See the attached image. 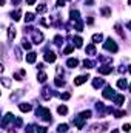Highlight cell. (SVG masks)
<instances>
[{"mask_svg":"<svg viewBox=\"0 0 131 133\" xmlns=\"http://www.w3.org/2000/svg\"><path fill=\"white\" fill-rule=\"evenodd\" d=\"M37 116H40L42 119H45V121H49L51 122V113H49V110L48 108H43V107H40V108H37Z\"/></svg>","mask_w":131,"mask_h":133,"instance_id":"cell-1","label":"cell"},{"mask_svg":"<svg viewBox=\"0 0 131 133\" xmlns=\"http://www.w3.org/2000/svg\"><path fill=\"white\" fill-rule=\"evenodd\" d=\"M103 47H105V50H108V51H113V53H116L117 51V45H116V42L111 39H106V42L103 43Z\"/></svg>","mask_w":131,"mask_h":133,"instance_id":"cell-2","label":"cell"},{"mask_svg":"<svg viewBox=\"0 0 131 133\" xmlns=\"http://www.w3.org/2000/svg\"><path fill=\"white\" fill-rule=\"evenodd\" d=\"M102 96H103L105 99H111V98L114 99V96H116V93H114V90L111 88L109 85H106V87H105V90H103V93H102Z\"/></svg>","mask_w":131,"mask_h":133,"instance_id":"cell-3","label":"cell"},{"mask_svg":"<svg viewBox=\"0 0 131 133\" xmlns=\"http://www.w3.org/2000/svg\"><path fill=\"white\" fill-rule=\"evenodd\" d=\"M32 40H34V43H42V40H43V34H42L40 31L32 33Z\"/></svg>","mask_w":131,"mask_h":133,"instance_id":"cell-4","label":"cell"},{"mask_svg":"<svg viewBox=\"0 0 131 133\" xmlns=\"http://www.w3.org/2000/svg\"><path fill=\"white\" fill-rule=\"evenodd\" d=\"M86 79H89V76H77L76 79H74V85H82V84H85L86 82Z\"/></svg>","mask_w":131,"mask_h":133,"instance_id":"cell-5","label":"cell"},{"mask_svg":"<svg viewBox=\"0 0 131 133\" xmlns=\"http://www.w3.org/2000/svg\"><path fill=\"white\" fill-rule=\"evenodd\" d=\"M111 71H113V68H111L109 65H103V67L99 68V73H100V74H109Z\"/></svg>","mask_w":131,"mask_h":133,"instance_id":"cell-6","label":"cell"},{"mask_svg":"<svg viewBox=\"0 0 131 133\" xmlns=\"http://www.w3.org/2000/svg\"><path fill=\"white\" fill-rule=\"evenodd\" d=\"M123 102H125L123 94H116V96H114V104H116V105H122Z\"/></svg>","mask_w":131,"mask_h":133,"instance_id":"cell-7","label":"cell"},{"mask_svg":"<svg viewBox=\"0 0 131 133\" xmlns=\"http://www.w3.org/2000/svg\"><path fill=\"white\" fill-rule=\"evenodd\" d=\"M45 61H46V62H54V61H55V54H54L52 51H48V53L45 54Z\"/></svg>","mask_w":131,"mask_h":133,"instance_id":"cell-8","label":"cell"},{"mask_svg":"<svg viewBox=\"0 0 131 133\" xmlns=\"http://www.w3.org/2000/svg\"><path fill=\"white\" fill-rule=\"evenodd\" d=\"M11 119H14V115H12V113H8V115L3 118V121H2V125H3V127H6V124H8Z\"/></svg>","mask_w":131,"mask_h":133,"instance_id":"cell-9","label":"cell"},{"mask_svg":"<svg viewBox=\"0 0 131 133\" xmlns=\"http://www.w3.org/2000/svg\"><path fill=\"white\" fill-rule=\"evenodd\" d=\"M74 124H76L79 128H83V125H85V119L80 116V118H76V119H74Z\"/></svg>","mask_w":131,"mask_h":133,"instance_id":"cell-10","label":"cell"},{"mask_svg":"<svg viewBox=\"0 0 131 133\" xmlns=\"http://www.w3.org/2000/svg\"><path fill=\"white\" fill-rule=\"evenodd\" d=\"M35 57H37V54L31 51V53L26 56V62H28V64H32V62H35Z\"/></svg>","mask_w":131,"mask_h":133,"instance_id":"cell-11","label":"cell"},{"mask_svg":"<svg viewBox=\"0 0 131 133\" xmlns=\"http://www.w3.org/2000/svg\"><path fill=\"white\" fill-rule=\"evenodd\" d=\"M66 65H68L69 68H76V67L79 65V61H77V59H68Z\"/></svg>","mask_w":131,"mask_h":133,"instance_id":"cell-12","label":"cell"},{"mask_svg":"<svg viewBox=\"0 0 131 133\" xmlns=\"http://www.w3.org/2000/svg\"><path fill=\"white\" fill-rule=\"evenodd\" d=\"M71 19H72L74 22H79V20H80V17H79V11L71 9Z\"/></svg>","mask_w":131,"mask_h":133,"instance_id":"cell-13","label":"cell"},{"mask_svg":"<svg viewBox=\"0 0 131 133\" xmlns=\"http://www.w3.org/2000/svg\"><path fill=\"white\" fill-rule=\"evenodd\" d=\"M105 82H103V79H94V81H92V87H94V88H99V87H102Z\"/></svg>","mask_w":131,"mask_h":133,"instance_id":"cell-14","label":"cell"},{"mask_svg":"<svg viewBox=\"0 0 131 133\" xmlns=\"http://www.w3.org/2000/svg\"><path fill=\"white\" fill-rule=\"evenodd\" d=\"M126 85H128V84H126V79H119V81H117V87H119L120 90H125Z\"/></svg>","mask_w":131,"mask_h":133,"instance_id":"cell-15","label":"cell"},{"mask_svg":"<svg viewBox=\"0 0 131 133\" xmlns=\"http://www.w3.org/2000/svg\"><path fill=\"white\" fill-rule=\"evenodd\" d=\"M14 37H15V28H12V26H11V28H8V39H9V40H12Z\"/></svg>","mask_w":131,"mask_h":133,"instance_id":"cell-16","label":"cell"},{"mask_svg":"<svg viewBox=\"0 0 131 133\" xmlns=\"http://www.w3.org/2000/svg\"><path fill=\"white\" fill-rule=\"evenodd\" d=\"M57 131H59V133H66V131H68V124H60V125L57 127Z\"/></svg>","mask_w":131,"mask_h":133,"instance_id":"cell-17","label":"cell"},{"mask_svg":"<svg viewBox=\"0 0 131 133\" xmlns=\"http://www.w3.org/2000/svg\"><path fill=\"white\" fill-rule=\"evenodd\" d=\"M102 39H103V36H102L100 33L92 36V42H94V43H99V42H102Z\"/></svg>","mask_w":131,"mask_h":133,"instance_id":"cell-18","label":"cell"},{"mask_svg":"<svg viewBox=\"0 0 131 133\" xmlns=\"http://www.w3.org/2000/svg\"><path fill=\"white\" fill-rule=\"evenodd\" d=\"M72 42L76 43V47H77V48H80V47H82V42H83V40H82V37L76 36V37H74V39H72Z\"/></svg>","mask_w":131,"mask_h":133,"instance_id":"cell-19","label":"cell"},{"mask_svg":"<svg viewBox=\"0 0 131 133\" xmlns=\"http://www.w3.org/2000/svg\"><path fill=\"white\" fill-rule=\"evenodd\" d=\"M18 108H20L22 111H29V110H31V105L23 102V104H20V105H18Z\"/></svg>","mask_w":131,"mask_h":133,"instance_id":"cell-20","label":"cell"},{"mask_svg":"<svg viewBox=\"0 0 131 133\" xmlns=\"http://www.w3.org/2000/svg\"><path fill=\"white\" fill-rule=\"evenodd\" d=\"M11 16H12V19H14V20H20V16H22V12L17 9V11H14Z\"/></svg>","mask_w":131,"mask_h":133,"instance_id":"cell-21","label":"cell"},{"mask_svg":"<svg viewBox=\"0 0 131 133\" xmlns=\"http://www.w3.org/2000/svg\"><path fill=\"white\" fill-rule=\"evenodd\" d=\"M86 53H88V54H96L94 45H88V47H86Z\"/></svg>","mask_w":131,"mask_h":133,"instance_id":"cell-22","label":"cell"},{"mask_svg":"<svg viewBox=\"0 0 131 133\" xmlns=\"http://www.w3.org/2000/svg\"><path fill=\"white\" fill-rule=\"evenodd\" d=\"M57 111L60 113V115H66V113H68V108H66L65 105H60V107L57 108Z\"/></svg>","mask_w":131,"mask_h":133,"instance_id":"cell-23","label":"cell"},{"mask_svg":"<svg viewBox=\"0 0 131 133\" xmlns=\"http://www.w3.org/2000/svg\"><path fill=\"white\" fill-rule=\"evenodd\" d=\"M83 67L85 68H92V67H94V62H91V61H83Z\"/></svg>","mask_w":131,"mask_h":133,"instance_id":"cell-24","label":"cell"},{"mask_svg":"<svg viewBox=\"0 0 131 133\" xmlns=\"http://www.w3.org/2000/svg\"><path fill=\"white\" fill-rule=\"evenodd\" d=\"M37 79H39V82H45L46 81V74L42 71V73H39V76H37Z\"/></svg>","mask_w":131,"mask_h":133,"instance_id":"cell-25","label":"cell"},{"mask_svg":"<svg viewBox=\"0 0 131 133\" xmlns=\"http://www.w3.org/2000/svg\"><path fill=\"white\" fill-rule=\"evenodd\" d=\"M25 20H26V22H32V20H34V14L26 12V14H25Z\"/></svg>","mask_w":131,"mask_h":133,"instance_id":"cell-26","label":"cell"},{"mask_svg":"<svg viewBox=\"0 0 131 133\" xmlns=\"http://www.w3.org/2000/svg\"><path fill=\"white\" fill-rule=\"evenodd\" d=\"M83 119H88V118H91V110H86V111H82V115H80Z\"/></svg>","mask_w":131,"mask_h":133,"instance_id":"cell-27","label":"cell"},{"mask_svg":"<svg viewBox=\"0 0 131 133\" xmlns=\"http://www.w3.org/2000/svg\"><path fill=\"white\" fill-rule=\"evenodd\" d=\"M109 14H111V9L109 8H102V16L103 17H108Z\"/></svg>","mask_w":131,"mask_h":133,"instance_id":"cell-28","label":"cell"},{"mask_svg":"<svg viewBox=\"0 0 131 133\" xmlns=\"http://www.w3.org/2000/svg\"><path fill=\"white\" fill-rule=\"evenodd\" d=\"M55 85H57V87H63L65 85V81L60 79V78H55Z\"/></svg>","mask_w":131,"mask_h":133,"instance_id":"cell-29","label":"cell"},{"mask_svg":"<svg viewBox=\"0 0 131 133\" xmlns=\"http://www.w3.org/2000/svg\"><path fill=\"white\" fill-rule=\"evenodd\" d=\"M46 9H48V8H46V5H39V6H37V12H40V14H42V12H45Z\"/></svg>","mask_w":131,"mask_h":133,"instance_id":"cell-30","label":"cell"},{"mask_svg":"<svg viewBox=\"0 0 131 133\" xmlns=\"http://www.w3.org/2000/svg\"><path fill=\"white\" fill-rule=\"evenodd\" d=\"M22 47H23L25 50H31V43H29V42H26L25 39H23V42H22Z\"/></svg>","mask_w":131,"mask_h":133,"instance_id":"cell-31","label":"cell"},{"mask_svg":"<svg viewBox=\"0 0 131 133\" xmlns=\"http://www.w3.org/2000/svg\"><path fill=\"white\" fill-rule=\"evenodd\" d=\"M72 50H74V47H66V48L63 50V54H69Z\"/></svg>","mask_w":131,"mask_h":133,"instance_id":"cell-32","label":"cell"},{"mask_svg":"<svg viewBox=\"0 0 131 133\" xmlns=\"http://www.w3.org/2000/svg\"><path fill=\"white\" fill-rule=\"evenodd\" d=\"M14 51H15V57H17L18 61H20V59H22V54H20V50H18V48H15Z\"/></svg>","mask_w":131,"mask_h":133,"instance_id":"cell-33","label":"cell"},{"mask_svg":"<svg viewBox=\"0 0 131 133\" xmlns=\"http://www.w3.org/2000/svg\"><path fill=\"white\" fill-rule=\"evenodd\" d=\"M60 98L66 101V99H69V98H71V94H69V93H63V94H60Z\"/></svg>","mask_w":131,"mask_h":133,"instance_id":"cell-34","label":"cell"},{"mask_svg":"<svg viewBox=\"0 0 131 133\" xmlns=\"http://www.w3.org/2000/svg\"><path fill=\"white\" fill-rule=\"evenodd\" d=\"M35 130H37V133H46V128L45 127H37Z\"/></svg>","mask_w":131,"mask_h":133,"instance_id":"cell-35","label":"cell"},{"mask_svg":"<svg viewBox=\"0 0 131 133\" xmlns=\"http://www.w3.org/2000/svg\"><path fill=\"white\" fill-rule=\"evenodd\" d=\"M122 128H123V131H129V130H131V125H129V124H125Z\"/></svg>","mask_w":131,"mask_h":133,"instance_id":"cell-36","label":"cell"},{"mask_svg":"<svg viewBox=\"0 0 131 133\" xmlns=\"http://www.w3.org/2000/svg\"><path fill=\"white\" fill-rule=\"evenodd\" d=\"M57 6H59V8L65 6V0H57Z\"/></svg>","mask_w":131,"mask_h":133,"instance_id":"cell-37","label":"cell"},{"mask_svg":"<svg viewBox=\"0 0 131 133\" xmlns=\"http://www.w3.org/2000/svg\"><path fill=\"white\" fill-rule=\"evenodd\" d=\"M32 131H34V127L32 125H28L26 127V133H32Z\"/></svg>","mask_w":131,"mask_h":133,"instance_id":"cell-38","label":"cell"},{"mask_svg":"<svg viewBox=\"0 0 131 133\" xmlns=\"http://www.w3.org/2000/svg\"><path fill=\"white\" fill-rule=\"evenodd\" d=\"M2 82H3V85H5V87H9V82L6 81V78H3V79H2Z\"/></svg>","mask_w":131,"mask_h":133,"instance_id":"cell-39","label":"cell"},{"mask_svg":"<svg viewBox=\"0 0 131 133\" xmlns=\"http://www.w3.org/2000/svg\"><path fill=\"white\" fill-rule=\"evenodd\" d=\"M35 0H26V5H34Z\"/></svg>","mask_w":131,"mask_h":133,"instance_id":"cell-40","label":"cell"},{"mask_svg":"<svg viewBox=\"0 0 131 133\" xmlns=\"http://www.w3.org/2000/svg\"><path fill=\"white\" fill-rule=\"evenodd\" d=\"M14 78H15V79H17V81H22V78H20V74H17V73H15V74H14Z\"/></svg>","mask_w":131,"mask_h":133,"instance_id":"cell-41","label":"cell"},{"mask_svg":"<svg viewBox=\"0 0 131 133\" xmlns=\"http://www.w3.org/2000/svg\"><path fill=\"white\" fill-rule=\"evenodd\" d=\"M86 3H88V6H91L92 3H94V0H86Z\"/></svg>","mask_w":131,"mask_h":133,"instance_id":"cell-42","label":"cell"},{"mask_svg":"<svg viewBox=\"0 0 131 133\" xmlns=\"http://www.w3.org/2000/svg\"><path fill=\"white\" fill-rule=\"evenodd\" d=\"M18 2H20V0H12V3H14V5H18Z\"/></svg>","mask_w":131,"mask_h":133,"instance_id":"cell-43","label":"cell"},{"mask_svg":"<svg viewBox=\"0 0 131 133\" xmlns=\"http://www.w3.org/2000/svg\"><path fill=\"white\" fill-rule=\"evenodd\" d=\"M111 133H119V130L116 128V130H113V131H111Z\"/></svg>","mask_w":131,"mask_h":133,"instance_id":"cell-44","label":"cell"},{"mask_svg":"<svg viewBox=\"0 0 131 133\" xmlns=\"http://www.w3.org/2000/svg\"><path fill=\"white\" fill-rule=\"evenodd\" d=\"M128 28H129V29H131V22H129V23H128Z\"/></svg>","mask_w":131,"mask_h":133,"instance_id":"cell-45","label":"cell"},{"mask_svg":"<svg viewBox=\"0 0 131 133\" xmlns=\"http://www.w3.org/2000/svg\"><path fill=\"white\" fill-rule=\"evenodd\" d=\"M128 71H129V74H131V67H129V68H128Z\"/></svg>","mask_w":131,"mask_h":133,"instance_id":"cell-46","label":"cell"},{"mask_svg":"<svg viewBox=\"0 0 131 133\" xmlns=\"http://www.w3.org/2000/svg\"><path fill=\"white\" fill-rule=\"evenodd\" d=\"M128 3H129V5H131V0H128Z\"/></svg>","mask_w":131,"mask_h":133,"instance_id":"cell-47","label":"cell"},{"mask_svg":"<svg viewBox=\"0 0 131 133\" xmlns=\"http://www.w3.org/2000/svg\"><path fill=\"white\" fill-rule=\"evenodd\" d=\"M129 91H131V84H129Z\"/></svg>","mask_w":131,"mask_h":133,"instance_id":"cell-48","label":"cell"}]
</instances>
